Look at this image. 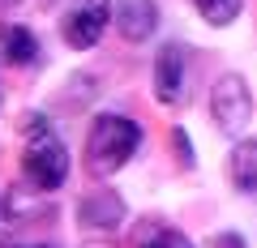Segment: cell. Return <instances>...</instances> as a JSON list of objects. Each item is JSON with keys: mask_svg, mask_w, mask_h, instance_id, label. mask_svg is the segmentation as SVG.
I'll use <instances>...</instances> for the list:
<instances>
[{"mask_svg": "<svg viewBox=\"0 0 257 248\" xmlns=\"http://www.w3.org/2000/svg\"><path fill=\"white\" fill-rule=\"evenodd\" d=\"M176 150H180V158H184V163H193V150H189V137H184L180 129H176Z\"/></svg>", "mask_w": 257, "mask_h": 248, "instance_id": "obj_12", "label": "cell"}, {"mask_svg": "<svg viewBox=\"0 0 257 248\" xmlns=\"http://www.w3.org/2000/svg\"><path fill=\"white\" fill-rule=\"evenodd\" d=\"M142 146V124L116 111H103L94 116L90 133H86V167L90 175H116L128 158L138 154Z\"/></svg>", "mask_w": 257, "mask_h": 248, "instance_id": "obj_1", "label": "cell"}, {"mask_svg": "<svg viewBox=\"0 0 257 248\" xmlns=\"http://www.w3.org/2000/svg\"><path fill=\"white\" fill-rule=\"evenodd\" d=\"M210 116L223 133H244L253 120V94L240 73H223L210 90Z\"/></svg>", "mask_w": 257, "mask_h": 248, "instance_id": "obj_4", "label": "cell"}, {"mask_svg": "<svg viewBox=\"0 0 257 248\" xmlns=\"http://www.w3.org/2000/svg\"><path fill=\"white\" fill-rule=\"evenodd\" d=\"M5 5H13V0H0V9H5Z\"/></svg>", "mask_w": 257, "mask_h": 248, "instance_id": "obj_13", "label": "cell"}, {"mask_svg": "<svg viewBox=\"0 0 257 248\" xmlns=\"http://www.w3.org/2000/svg\"><path fill=\"white\" fill-rule=\"evenodd\" d=\"M231 184L236 193L257 197V141H240L231 150Z\"/></svg>", "mask_w": 257, "mask_h": 248, "instance_id": "obj_9", "label": "cell"}, {"mask_svg": "<svg viewBox=\"0 0 257 248\" xmlns=\"http://www.w3.org/2000/svg\"><path fill=\"white\" fill-rule=\"evenodd\" d=\"M193 5L210 26H231L240 18V9H244V0H193Z\"/></svg>", "mask_w": 257, "mask_h": 248, "instance_id": "obj_10", "label": "cell"}, {"mask_svg": "<svg viewBox=\"0 0 257 248\" xmlns=\"http://www.w3.org/2000/svg\"><path fill=\"white\" fill-rule=\"evenodd\" d=\"M116 26L128 43H146L159 26V9L155 0H120L116 5Z\"/></svg>", "mask_w": 257, "mask_h": 248, "instance_id": "obj_6", "label": "cell"}, {"mask_svg": "<svg viewBox=\"0 0 257 248\" xmlns=\"http://www.w3.org/2000/svg\"><path fill=\"white\" fill-rule=\"evenodd\" d=\"M30 248H47V244H30Z\"/></svg>", "mask_w": 257, "mask_h": 248, "instance_id": "obj_15", "label": "cell"}, {"mask_svg": "<svg viewBox=\"0 0 257 248\" xmlns=\"http://www.w3.org/2000/svg\"><path fill=\"white\" fill-rule=\"evenodd\" d=\"M22 171L39 193H52L69 180V150H64L60 133L47 120L30 116L26 120V150H22Z\"/></svg>", "mask_w": 257, "mask_h": 248, "instance_id": "obj_2", "label": "cell"}, {"mask_svg": "<svg viewBox=\"0 0 257 248\" xmlns=\"http://www.w3.org/2000/svg\"><path fill=\"white\" fill-rule=\"evenodd\" d=\"M90 248H107V244H90Z\"/></svg>", "mask_w": 257, "mask_h": 248, "instance_id": "obj_14", "label": "cell"}, {"mask_svg": "<svg viewBox=\"0 0 257 248\" xmlns=\"http://www.w3.org/2000/svg\"><path fill=\"white\" fill-rule=\"evenodd\" d=\"M111 0H73L60 18V35L73 52H90L111 26Z\"/></svg>", "mask_w": 257, "mask_h": 248, "instance_id": "obj_3", "label": "cell"}, {"mask_svg": "<svg viewBox=\"0 0 257 248\" xmlns=\"http://www.w3.org/2000/svg\"><path fill=\"white\" fill-rule=\"evenodd\" d=\"M155 94H159L163 107H180V103H184V47L180 43L159 47V60H155Z\"/></svg>", "mask_w": 257, "mask_h": 248, "instance_id": "obj_5", "label": "cell"}, {"mask_svg": "<svg viewBox=\"0 0 257 248\" xmlns=\"http://www.w3.org/2000/svg\"><path fill=\"white\" fill-rule=\"evenodd\" d=\"M77 214H82V222L90 231H111V227L124 222V201H120L116 193H90Z\"/></svg>", "mask_w": 257, "mask_h": 248, "instance_id": "obj_7", "label": "cell"}, {"mask_svg": "<svg viewBox=\"0 0 257 248\" xmlns=\"http://www.w3.org/2000/svg\"><path fill=\"white\" fill-rule=\"evenodd\" d=\"M138 248H193V244H189V235H180V231H172V227H150L146 235L138 239Z\"/></svg>", "mask_w": 257, "mask_h": 248, "instance_id": "obj_11", "label": "cell"}, {"mask_svg": "<svg viewBox=\"0 0 257 248\" xmlns=\"http://www.w3.org/2000/svg\"><path fill=\"white\" fill-rule=\"evenodd\" d=\"M0 60L5 65H35L39 60V39L26 26H0Z\"/></svg>", "mask_w": 257, "mask_h": 248, "instance_id": "obj_8", "label": "cell"}]
</instances>
